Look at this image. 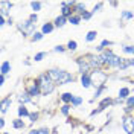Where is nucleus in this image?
<instances>
[{"instance_id":"obj_44","label":"nucleus","mask_w":134,"mask_h":134,"mask_svg":"<svg viewBox=\"0 0 134 134\" xmlns=\"http://www.w3.org/2000/svg\"><path fill=\"white\" fill-rule=\"evenodd\" d=\"M23 63H25V66H31V58H26Z\"/></svg>"},{"instance_id":"obj_21","label":"nucleus","mask_w":134,"mask_h":134,"mask_svg":"<svg viewBox=\"0 0 134 134\" xmlns=\"http://www.w3.org/2000/svg\"><path fill=\"white\" fill-rule=\"evenodd\" d=\"M40 119H41V111L40 110H32L31 111V116H29V125L37 124Z\"/></svg>"},{"instance_id":"obj_12","label":"nucleus","mask_w":134,"mask_h":134,"mask_svg":"<svg viewBox=\"0 0 134 134\" xmlns=\"http://www.w3.org/2000/svg\"><path fill=\"white\" fill-rule=\"evenodd\" d=\"M131 94H133V88L128 87V85H124V87H120L117 90V98H120V99H124V100H126Z\"/></svg>"},{"instance_id":"obj_19","label":"nucleus","mask_w":134,"mask_h":134,"mask_svg":"<svg viewBox=\"0 0 134 134\" xmlns=\"http://www.w3.org/2000/svg\"><path fill=\"white\" fill-rule=\"evenodd\" d=\"M52 21H53V25H55V27H57V29H61V27H64V26L69 23V18L63 17L61 14H58V15L52 20Z\"/></svg>"},{"instance_id":"obj_7","label":"nucleus","mask_w":134,"mask_h":134,"mask_svg":"<svg viewBox=\"0 0 134 134\" xmlns=\"http://www.w3.org/2000/svg\"><path fill=\"white\" fill-rule=\"evenodd\" d=\"M120 125L126 134H134V114H122Z\"/></svg>"},{"instance_id":"obj_30","label":"nucleus","mask_w":134,"mask_h":134,"mask_svg":"<svg viewBox=\"0 0 134 134\" xmlns=\"http://www.w3.org/2000/svg\"><path fill=\"white\" fill-rule=\"evenodd\" d=\"M82 104H84L82 96H76V94H75V98H73V100H72V104H70V105H72L73 108H79Z\"/></svg>"},{"instance_id":"obj_14","label":"nucleus","mask_w":134,"mask_h":134,"mask_svg":"<svg viewBox=\"0 0 134 134\" xmlns=\"http://www.w3.org/2000/svg\"><path fill=\"white\" fill-rule=\"evenodd\" d=\"M11 72H12V64H11V61L3 59V61H2V64H0V75L8 76Z\"/></svg>"},{"instance_id":"obj_16","label":"nucleus","mask_w":134,"mask_h":134,"mask_svg":"<svg viewBox=\"0 0 134 134\" xmlns=\"http://www.w3.org/2000/svg\"><path fill=\"white\" fill-rule=\"evenodd\" d=\"M31 116V110L27 108V105H18L17 108V117L20 119H29Z\"/></svg>"},{"instance_id":"obj_39","label":"nucleus","mask_w":134,"mask_h":134,"mask_svg":"<svg viewBox=\"0 0 134 134\" xmlns=\"http://www.w3.org/2000/svg\"><path fill=\"white\" fill-rule=\"evenodd\" d=\"M5 125H6V120H5V117L0 116V130H2V131H5Z\"/></svg>"},{"instance_id":"obj_3","label":"nucleus","mask_w":134,"mask_h":134,"mask_svg":"<svg viewBox=\"0 0 134 134\" xmlns=\"http://www.w3.org/2000/svg\"><path fill=\"white\" fill-rule=\"evenodd\" d=\"M25 92H27L31 94L32 99H38V98H43L41 96V88H40V84L37 81V78H32V76H27L25 79Z\"/></svg>"},{"instance_id":"obj_42","label":"nucleus","mask_w":134,"mask_h":134,"mask_svg":"<svg viewBox=\"0 0 134 134\" xmlns=\"http://www.w3.org/2000/svg\"><path fill=\"white\" fill-rule=\"evenodd\" d=\"M108 5L111 6V8H117V6H119V2H110Z\"/></svg>"},{"instance_id":"obj_24","label":"nucleus","mask_w":134,"mask_h":134,"mask_svg":"<svg viewBox=\"0 0 134 134\" xmlns=\"http://www.w3.org/2000/svg\"><path fill=\"white\" fill-rule=\"evenodd\" d=\"M29 6H31L34 14H38L44 6V2H29Z\"/></svg>"},{"instance_id":"obj_20","label":"nucleus","mask_w":134,"mask_h":134,"mask_svg":"<svg viewBox=\"0 0 134 134\" xmlns=\"http://www.w3.org/2000/svg\"><path fill=\"white\" fill-rule=\"evenodd\" d=\"M11 126L14 128V130H25L26 126V122L23 119H20V117H15V119H12V122H11Z\"/></svg>"},{"instance_id":"obj_27","label":"nucleus","mask_w":134,"mask_h":134,"mask_svg":"<svg viewBox=\"0 0 134 134\" xmlns=\"http://www.w3.org/2000/svg\"><path fill=\"white\" fill-rule=\"evenodd\" d=\"M81 21H82V17L79 15V14H73L69 18V25H72V26H79Z\"/></svg>"},{"instance_id":"obj_8","label":"nucleus","mask_w":134,"mask_h":134,"mask_svg":"<svg viewBox=\"0 0 134 134\" xmlns=\"http://www.w3.org/2000/svg\"><path fill=\"white\" fill-rule=\"evenodd\" d=\"M17 102H18V105H34L35 108H37V100L32 99L31 98V94L27 92H20L18 93V96H17Z\"/></svg>"},{"instance_id":"obj_28","label":"nucleus","mask_w":134,"mask_h":134,"mask_svg":"<svg viewBox=\"0 0 134 134\" xmlns=\"http://www.w3.org/2000/svg\"><path fill=\"white\" fill-rule=\"evenodd\" d=\"M14 2H9V0H0V9H6V11H11L14 8Z\"/></svg>"},{"instance_id":"obj_25","label":"nucleus","mask_w":134,"mask_h":134,"mask_svg":"<svg viewBox=\"0 0 134 134\" xmlns=\"http://www.w3.org/2000/svg\"><path fill=\"white\" fill-rule=\"evenodd\" d=\"M47 55H49V52H46V50H41V52H37L35 55H34L32 61L34 63H41L44 58H47Z\"/></svg>"},{"instance_id":"obj_40","label":"nucleus","mask_w":134,"mask_h":134,"mask_svg":"<svg viewBox=\"0 0 134 134\" xmlns=\"http://www.w3.org/2000/svg\"><path fill=\"white\" fill-rule=\"evenodd\" d=\"M27 134H41V133H40V128H31L27 131Z\"/></svg>"},{"instance_id":"obj_9","label":"nucleus","mask_w":134,"mask_h":134,"mask_svg":"<svg viewBox=\"0 0 134 134\" xmlns=\"http://www.w3.org/2000/svg\"><path fill=\"white\" fill-rule=\"evenodd\" d=\"M12 102H14V99H12L11 94H9V96H5L3 99L0 100V116L5 117V114H6V113L9 111V108H11Z\"/></svg>"},{"instance_id":"obj_32","label":"nucleus","mask_w":134,"mask_h":134,"mask_svg":"<svg viewBox=\"0 0 134 134\" xmlns=\"http://www.w3.org/2000/svg\"><path fill=\"white\" fill-rule=\"evenodd\" d=\"M99 46H102L104 49H111V46H114V41H113V40H108V38H104V40L99 43Z\"/></svg>"},{"instance_id":"obj_1","label":"nucleus","mask_w":134,"mask_h":134,"mask_svg":"<svg viewBox=\"0 0 134 134\" xmlns=\"http://www.w3.org/2000/svg\"><path fill=\"white\" fill-rule=\"evenodd\" d=\"M47 75L50 76V79L57 84V87L61 85H67V84H73L76 81V76L72 72H67L64 69H59V67H50L46 70Z\"/></svg>"},{"instance_id":"obj_34","label":"nucleus","mask_w":134,"mask_h":134,"mask_svg":"<svg viewBox=\"0 0 134 134\" xmlns=\"http://www.w3.org/2000/svg\"><path fill=\"white\" fill-rule=\"evenodd\" d=\"M105 6V3L104 2H98V3H94V6H93V9H90L93 14H96V12H100V9Z\"/></svg>"},{"instance_id":"obj_2","label":"nucleus","mask_w":134,"mask_h":134,"mask_svg":"<svg viewBox=\"0 0 134 134\" xmlns=\"http://www.w3.org/2000/svg\"><path fill=\"white\" fill-rule=\"evenodd\" d=\"M35 78H37V81H38V84H40V88H41V96H43V98H44V96H50L52 93L55 92L57 84L50 79V76L47 75V72H41V73H38Z\"/></svg>"},{"instance_id":"obj_22","label":"nucleus","mask_w":134,"mask_h":134,"mask_svg":"<svg viewBox=\"0 0 134 134\" xmlns=\"http://www.w3.org/2000/svg\"><path fill=\"white\" fill-rule=\"evenodd\" d=\"M96 38H98V31H94V29H92V31H88V32L85 34V37H84V40H85V43H93L96 41Z\"/></svg>"},{"instance_id":"obj_43","label":"nucleus","mask_w":134,"mask_h":134,"mask_svg":"<svg viewBox=\"0 0 134 134\" xmlns=\"http://www.w3.org/2000/svg\"><path fill=\"white\" fill-rule=\"evenodd\" d=\"M14 25V17H9L8 18V26H12Z\"/></svg>"},{"instance_id":"obj_10","label":"nucleus","mask_w":134,"mask_h":134,"mask_svg":"<svg viewBox=\"0 0 134 134\" xmlns=\"http://www.w3.org/2000/svg\"><path fill=\"white\" fill-rule=\"evenodd\" d=\"M79 84H81V87H82L84 90L92 88V87H93V81H92V76H90V73L79 75Z\"/></svg>"},{"instance_id":"obj_36","label":"nucleus","mask_w":134,"mask_h":134,"mask_svg":"<svg viewBox=\"0 0 134 134\" xmlns=\"http://www.w3.org/2000/svg\"><path fill=\"white\" fill-rule=\"evenodd\" d=\"M40 133L41 134H52L53 131H52V128L47 125H44V126H40Z\"/></svg>"},{"instance_id":"obj_29","label":"nucleus","mask_w":134,"mask_h":134,"mask_svg":"<svg viewBox=\"0 0 134 134\" xmlns=\"http://www.w3.org/2000/svg\"><path fill=\"white\" fill-rule=\"evenodd\" d=\"M72 105H61L59 107V114H63L64 117H69L70 116V111H72Z\"/></svg>"},{"instance_id":"obj_15","label":"nucleus","mask_w":134,"mask_h":134,"mask_svg":"<svg viewBox=\"0 0 134 134\" xmlns=\"http://www.w3.org/2000/svg\"><path fill=\"white\" fill-rule=\"evenodd\" d=\"M55 29H57V27L53 25V21H46V23H43L41 27H40V31H41L43 35H50Z\"/></svg>"},{"instance_id":"obj_23","label":"nucleus","mask_w":134,"mask_h":134,"mask_svg":"<svg viewBox=\"0 0 134 134\" xmlns=\"http://www.w3.org/2000/svg\"><path fill=\"white\" fill-rule=\"evenodd\" d=\"M85 11H88V9H87V3H85V2H76V5H75V14L82 15Z\"/></svg>"},{"instance_id":"obj_5","label":"nucleus","mask_w":134,"mask_h":134,"mask_svg":"<svg viewBox=\"0 0 134 134\" xmlns=\"http://www.w3.org/2000/svg\"><path fill=\"white\" fill-rule=\"evenodd\" d=\"M92 81H93V88H99L100 85H107V81L110 79V73H107L104 69L102 70H92Z\"/></svg>"},{"instance_id":"obj_11","label":"nucleus","mask_w":134,"mask_h":134,"mask_svg":"<svg viewBox=\"0 0 134 134\" xmlns=\"http://www.w3.org/2000/svg\"><path fill=\"white\" fill-rule=\"evenodd\" d=\"M98 107H100L102 110L110 108V107H114V98H113V96H104L102 99H99Z\"/></svg>"},{"instance_id":"obj_46","label":"nucleus","mask_w":134,"mask_h":134,"mask_svg":"<svg viewBox=\"0 0 134 134\" xmlns=\"http://www.w3.org/2000/svg\"><path fill=\"white\" fill-rule=\"evenodd\" d=\"M131 67H134V57L131 58Z\"/></svg>"},{"instance_id":"obj_33","label":"nucleus","mask_w":134,"mask_h":134,"mask_svg":"<svg viewBox=\"0 0 134 134\" xmlns=\"http://www.w3.org/2000/svg\"><path fill=\"white\" fill-rule=\"evenodd\" d=\"M52 52H55V53H64V52H67V47L64 44H57V46L52 49Z\"/></svg>"},{"instance_id":"obj_37","label":"nucleus","mask_w":134,"mask_h":134,"mask_svg":"<svg viewBox=\"0 0 134 134\" xmlns=\"http://www.w3.org/2000/svg\"><path fill=\"white\" fill-rule=\"evenodd\" d=\"M27 20H29V21H32L34 25H37V23H38V14H34V12H31V14H29V17H27Z\"/></svg>"},{"instance_id":"obj_26","label":"nucleus","mask_w":134,"mask_h":134,"mask_svg":"<svg viewBox=\"0 0 134 134\" xmlns=\"http://www.w3.org/2000/svg\"><path fill=\"white\" fill-rule=\"evenodd\" d=\"M67 47V52H70V53H75L76 50H78V41L76 40H69L66 44Z\"/></svg>"},{"instance_id":"obj_38","label":"nucleus","mask_w":134,"mask_h":134,"mask_svg":"<svg viewBox=\"0 0 134 134\" xmlns=\"http://www.w3.org/2000/svg\"><path fill=\"white\" fill-rule=\"evenodd\" d=\"M104 110L100 108V107H98V108H94V110H92L90 111V117H94V116H98V114H100Z\"/></svg>"},{"instance_id":"obj_31","label":"nucleus","mask_w":134,"mask_h":134,"mask_svg":"<svg viewBox=\"0 0 134 134\" xmlns=\"http://www.w3.org/2000/svg\"><path fill=\"white\" fill-rule=\"evenodd\" d=\"M43 38H44V35L41 34V31H37V32L34 34V35L31 37V38H29V40H31L32 43H38V41H41Z\"/></svg>"},{"instance_id":"obj_41","label":"nucleus","mask_w":134,"mask_h":134,"mask_svg":"<svg viewBox=\"0 0 134 134\" xmlns=\"http://www.w3.org/2000/svg\"><path fill=\"white\" fill-rule=\"evenodd\" d=\"M5 82H6V76H5V75H0V87H3V85H5Z\"/></svg>"},{"instance_id":"obj_47","label":"nucleus","mask_w":134,"mask_h":134,"mask_svg":"<svg viewBox=\"0 0 134 134\" xmlns=\"http://www.w3.org/2000/svg\"><path fill=\"white\" fill-rule=\"evenodd\" d=\"M2 134H11V133H8V131H2Z\"/></svg>"},{"instance_id":"obj_17","label":"nucleus","mask_w":134,"mask_h":134,"mask_svg":"<svg viewBox=\"0 0 134 134\" xmlns=\"http://www.w3.org/2000/svg\"><path fill=\"white\" fill-rule=\"evenodd\" d=\"M120 52L124 53V55H128V57H134V44L133 43H130V44H126V43H122L120 44Z\"/></svg>"},{"instance_id":"obj_4","label":"nucleus","mask_w":134,"mask_h":134,"mask_svg":"<svg viewBox=\"0 0 134 134\" xmlns=\"http://www.w3.org/2000/svg\"><path fill=\"white\" fill-rule=\"evenodd\" d=\"M15 27H17V31L21 34L25 38H31L34 34L38 31V29H37V25H34L32 21H29L27 18H26V20H21V21H18V23L15 25Z\"/></svg>"},{"instance_id":"obj_49","label":"nucleus","mask_w":134,"mask_h":134,"mask_svg":"<svg viewBox=\"0 0 134 134\" xmlns=\"http://www.w3.org/2000/svg\"><path fill=\"white\" fill-rule=\"evenodd\" d=\"M133 25H134V20H133Z\"/></svg>"},{"instance_id":"obj_45","label":"nucleus","mask_w":134,"mask_h":134,"mask_svg":"<svg viewBox=\"0 0 134 134\" xmlns=\"http://www.w3.org/2000/svg\"><path fill=\"white\" fill-rule=\"evenodd\" d=\"M102 26H104V27H107V26H108V27H110L111 25H110V21H104V23H102Z\"/></svg>"},{"instance_id":"obj_18","label":"nucleus","mask_w":134,"mask_h":134,"mask_svg":"<svg viewBox=\"0 0 134 134\" xmlns=\"http://www.w3.org/2000/svg\"><path fill=\"white\" fill-rule=\"evenodd\" d=\"M134 20V11L131 9H124V11H120V21H133Z\"/></svg>"},{"instance_id":"obj_35","label":"nucleus","mask_w":134,"mask_h":134,"mask_svg":"<svg viewBox=\"0 0 134 134\" xmlns=\"http://www.w3.org/2000/svg\"><path fill=\"white\" fill-rule=\"evenodd\" d=\"M93 15H94V14H93L92 11H85V12H84V14H82L81 17H82L84 21H90V20L93 18Z\"/></svg>"},{"instance_id":"obj_6","label":"nucleus","mask_w":134,"mask_h":134,"mask_svg":"<svg viewBox=\"0 0 134 134\" xmlns=\"http://www.w3.org/2000/svg\"><path fill=\"white\" fill-rule=\"evenodd\" d=\"M75 64L78 66V73H79V75L92 73V67H90V63H88V59H87V55H85V53L76 57L75 58Z\"/></svg>"},{"instance_id":"obj_13","label":"nucleus","mask_w":134,"mask_h":134,"mask_svg":"<svg viewBox=\"0 0 134 134\" xmlns=\"http://www.w3.org/2000/svg\"><path fill=\"white\" fill-rule=\"evenodd\" d=\"M75 98V94L70 92H63L59 94V102H61V105H70L72 104V100Z\"/></svg>"},{"instance_id":"obj_48","label":"nucleus","mask_w":134,"mask_h":134,"mask_svg":"<svg viewBox=\"0 0 134 134\" xmlns=\"http://www.w3.org/2000/svg\"><path fill=\"white\" fill-rule=\"evenodd\" d=\"M130 81H131V84H134V78H131V79H130Z\"/></svg>"}]
</instances>
